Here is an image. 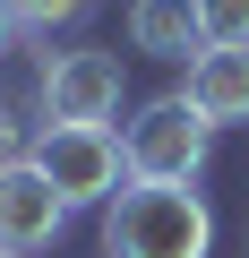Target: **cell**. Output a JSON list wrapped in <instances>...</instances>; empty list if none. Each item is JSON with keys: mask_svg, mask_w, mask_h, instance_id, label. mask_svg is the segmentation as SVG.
Segmentation results:
<instances>
[{"mask_svg": "<svg viewBox=\"0 0 249 258\" xmlns=\"http://www.w3.org/2000/svg\"><path fill=\"white\" fill-rule=\"evenodd\" d=\"M0 112H9V95H0Z\"/></svg>", "mask_w": 249, "mask_h": 258, "instance_id": "obj_11", "label": "cell"}, {"mask_svg": "<svg viewBox=\"0 0 249 258\" xmlns=\"http://www.w3.org/2000/svg\"><path fill=\"white\" fill-rule=\"evenodd\" d=\"M18 35V0H0V43H9Z\"/></svg>", "mask_w": 249, "mask_h": 258, "instance_id": "obj_10", "label": "cell"}, {"mask_svg": "<svg viewBox=\"0 0 249 258\" xmlns=\"http://www.w3.org/2000/svg\"><path fill=\"white\" fill-rule=\"evenodd\" d=\"M215 129L223 120H249V43H206L198 60H189V86H181Z\"/></svg>", "mask_w": 249, "mask_h": 258, "instance_id": "obj_6", "label": "cell"}, {"mask_svg": "<svg viewBox=\"0 0 249 258\" xmlns=\"http://www.w3.org/2000/svg\"><path fill=\"white\" fill-rule=\"evenodd\" d=\"M198 35L206 43H249V0H198Z\"/></svg>", "mask_w": 249, "mask_h": 258, "instance_id": "obj_8", "label": "cell"}, {"mask_svg": "<svg viewBox=\"0 0 249 258\" xmlns=\"http://www.w3.org/2000/svg\"><path fill=\"white\" fill-rule=\"evenodd\" d=\"M0 258H18V249H0Z\"/></svg>", "mask_w": 249, "mask_h": 258, "instance_id": "obj_12", "label": "cell"}, {"mask_svg": "<svg viewBox=\"0 0 249 258\" xmlns=\"http://www.w3.org/2000/svg\"><path fill=\"white\" fill-rule=\"evenodd\" d=\"M129 43L146 60H198L206 35H198V0H129Z\"/></svg>", "mask_w": 249, "mask_h": 258, "instance_id": "obj_7", "label": "cell"}, {"mask_svg": "<svg viewBox=\"0 0 249 258\" xmlns=\"http://www.w3.org/2000/svg\"><path fill=\"white\" fill-rule=\"evenodd\" d=\"M77 207L35 172V155L26 164H0V249H18V258H35V249H52L60 241V224H69Z\"/></svg>", "mask_w": 249, "mask_h": 258, "instance_id": "obj_5", "label": "cell"}, {"mask_svg": "<svg viewBox=\"0 0 249 258\" xmlns=\"http://www.w3.org/2000/svg\"><path fill=\"white\" fill-rule=\"evenodd\" d=\"M35 172L69 207H112L120 189H129V164H120V129L112 120H35Z\"/></svg>", "mask_w": 249, "mask_h": 258, "instance_id": "obj_3", "label": "cell"}, {"mask_svg": "<svg viewBox=\"0 0 249 258\" xmlns=\"http://www.w3.org/2000/svg\"><path fill=\"white\" fill-rule=\"evenodd\" d=\"M35 112H43V120H112V112H120V52H103V43L43 52V69H35Z\"/></svg>", "mask_w": 249, "mask_h": 258, "instance_id": "obj_4", "label": "cell"}, {"mask_svg": "<svg viewBox=\"0 0 249 258\" xmlns=\"http://www.w3.org/2000/svg\"><path fill=\"white\" fill-rule=\"evenodd\" d=\"M95 0H18V26L26 35H52V26H77Z\"/></svg>", "mask_w": 249, "mask_h": 258, "instance_id": "obj_9", "label": "cell"}, {"mask_svg": "<svg viewBox=\"0 0 249 258\" xmlns=\"http://www.w3.org/2000/svg\"><path fill=\"white\" fill-rule=\"evenodd\" d=\"M215 207L189 181H129L103 207V258H206Z\"/></svg>", "mask_w": 249, "mask_h": 258, "instance_id": "obj_1", "label": "cell"}, {"mask_svg": "<svg viewBox=\"0 0 249 258\" xmlns=\"http://www.w3.org/2000/svg\"><path fill=\"white\" fill-rule=\"evenodd\" d=\"M215 155V120L172 86L155 103L129 112V129H120V164H129V181H198Z\"/></svg>", "mask_w": 249, "mask_h": 258, "instance_id": "obj_2", "label": "cell"}]
</instances>
